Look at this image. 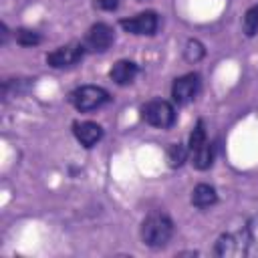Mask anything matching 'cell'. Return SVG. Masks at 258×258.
I'll use <instances>...</instances> for the list:
<instances>
[{"label": "cell", "instance_id": "6da1fadb", "mask_svg": "<svg viewBox=\"0 0 258 258\" xmlns=\"http://www.w3.org/2000/svg\"><path fill=\"white\" fill-rule=\"evenodd\" d=\"M141 240L145 246L159 250L167 246V242L173 236V222L165 212H149L145 220L141 222Z\"/></svg>", "mask_w": 258, "mask_h": 258}, {"label": "cell", "instance_id": "7a4b0ae2", "mask_svg": "<svg viewBox=\"0 0 258 258\" xmlns=\"http://www.w3.org/2000/svg\"><path fill=\"white\" fill-rule=\"evenodd\" d=\"M69 101H71V105L77 111L89 113V111L101 109L103 105L111 103V95L103 87H97V85H81L75 91H71Z\"/></svg>", "mask_w": 258, "mask_h": 258}, {"label": "cell", "instance_id": "3957f363", "mask_svg": "<svg viewBox=\"0 0 258 258\" xmlns=\"http://www.w3.org/2000/svg\"><path fill=\"white\" fill-rule=\"evenodd\" d=\"M141 119L151 127L169 129V127H173L177 115H175L173 103H169L165 99H151L141 107Z\"/></svg>", "mask_w": 258, "mask_h": 258}, {"label": "cell", "instance_id": "277c9868", "mask_svg": "<svg viewBox=\"0 0 258 258\" xmlns=\"http://www.w3.org/2000/svg\"><path fill=\"white\" fill-rule=\"evenodd\" d=\"M85 52H87L85 42L73 40V42H67V44L56 46L54 50H50L46 54V64L52 67V69H71V67H75L77 62L83 60Z\"/></svg>", "mask_w": 258, "mask_h": 258}, {"label": "cell", "instance_id": "5b68a950", "mask_svg": "<svg viewBox=\"0 0 258 258\" xmlns=\"http://www.w3.org/2000/svg\"><path fill=\"white\" fill-rule=\"evenodd\" d=\"M119 26L125 32H131L137 36H153L157 32V26H159V16L153 10H145V12H139L135 16L121 18Z\"/></svg>", "mask_w": 258, "mask_h": 258}, {"label": "cell", "instance_id": "8992f818", "mask_svg": "<svg viewBox=\"0 0 258 258\" xmlns=\"http://www.w3.org/2000/svg\"><path fill=\"white\" fill-rule=\"evenodd\" d=\"M202 87V79L198 73H185L181 77H177L171 85V101L175 105H187L191 103Z\"/></svg>", "mask_w": 258, "mask_h": 258}, {"label": "cell", "instance_id": "52a82bcc", "mask_svg": "<svg viewBox=\"0 0 258 258\" xmlns=\"http://www.w3.org/2000/svg\"><path fill=\"white\" fill-rule=\"evenodd\" d=\"M115 42V30L107 22H97L87 30L85 46L91 52H105Z\"/></svg>", "mask_w": 258, "mask_h": 258}, {"label": "cell", "instance_id": "ba28073f", "mask_svg": "<svg viewBox=\"0 0 258 258\" xmlns=\"http://www.w3.org/2000/svg\"><path fill=\"white\" fill-rule=\"evenodd\" d=\"M73 135L83 147L91 149L93 145H97L103 139V127L95 121H75L73 123Z\"/></svg>", "mask_w": 258, "mask_h": 258}, {"label": "cell", "instance_id": "9c48e42d", "mask_svg": "<svg viewBox=\"0 0 258 258\" xmlns=\"http://www.w3.org/2000/svg\"><path fill=\"white\" fill-rule=\"evenodd\" d=\"M216 256H246L244 254V240L240 232H226L214 244Z\"/></svg>", "mask_w": 258, "mask_h": 258}, {"label": "cell", "instance_id": "30bf717a", "mask_svg": "<svg viewBox=\"0 0 258 258\" xmlns=\"http://www.w3.org/2000/svg\"><path fill=\"white\" fill-rule=\"evenodd\" d=\"M137 73H139L137 62L127 60V58H121V60H117V62L111 67L109 77H111V81H113L115 85L125 87V85H131V83H133V79L137 77Z\"/></svg>", "mask_w": 258, "mask_h": 258}, {"label": "cell", "instance_id": "8fae6325", "mask_svg": "<svg viewBox=\"0 0 258 258\" xmlns=\"http://www.w3.org/2000/svg\"><path fill=\"white\" fill-rule=\"evenodd\" d=\"M218 202V191L214 185L210 183H198L191 189V206H196L198 210H206L210 206H214Z\"/></svg>", "mask_w": 258, "mask_h": 258}, {"label": "cell", "instance_id": "7c38bea8", "mask_svg": "<svg viewBox=\"0 0 258 258\" xmlns=\"http://www.w3.org/2000/svg\"><path fill=\"white\" fill-rule=\"evenodd\" d=\"M189 155H191V163H194V167L204 171V169H210V167L214 165L216 147H214V143L206 141L202 147H198V149H196V151H191Z\"/></svg>", "mask_w": 258, "mask_h": 258}, {"label": "cell", "instance_id": "4fadbf2b", "mask_svg": "<svg viewBox=\"0 0 258 258\" xmlns=\"http://www.w3.org/2000/svg\"><path fill=\"white\" fill-rule=\"evenodd\" d=\"M242 240H244V254H258V218L250 220L242 230Z\"/></svg>", "mask_w": 258, "mask_h": 258}, {"label": "cell", "instance_id": "5bb4252c", "mask_svg": "<svg viewBox=\"0 0 258 258\" xmlns=\"http://www.w3.org/2000/svg\"><path fill=\"white\" fill-rule=\"evenodd\" d=\"M187 155H189V149H187L183 143H171V145L167 147V151H165V159H167V165H169L171 169L181 167V165L185 163Z\"/></svg>", "mask_w": 258, "mask_h": 258}, {"label": "cell", "instance_id": "9a60e30c", "mask_svg": "<svg viewBox=\"0 0 258 258\" xmlns=\"http://www.w3.org/2000/svg\"><path fill=\"white\" fill-rule=\"evenodd\" d=\"M14 38L20 46H36L42 42V36L40 32L32 30V28H16L14 30Z\"/></svg>", "mask_w": 258, "mask_h": 258}, {"label": "cell", "instance_id": "2e32d148", "mask_svg": "<svg viewBox=\"0 0 258 258\" xmlns=\"http://www.w3.org/2000/svg\"><path fill=\"white\" fill-rule=\"evenodd\" d=\"M206 141H208V133H206V123H204L202 119H198V123L194 125L191 133H189V143H187V149H189V153H191V151H196L198 147H202V145H204Z\"/></svg>", "mask_w": 258, "mask_h": 258}, {"label": "cell", "instance_id": "e0dca14e", "mask_svg": "<svg viewBox=\"0 0 258 258\" xmlns=\"http://www.w3.org/2000/svg\"><path fill=\"white\" fill-rule=\"evenodd\" d=\"M242 28H244V34H246L248 38H252V36L258 32V4L250 6V8L244 12Z\"/></svg>", "mask_w": 258, "mask_h": 258}, {"label": "cell", "instance_id": "ac0fdd59", "mask_svg": "<svg viewBox=\"0 0 258 258\" xmlns=\"http://www.w3.org/2000/svg\"><path fill=\"white\" fill-rule=\"evenodd\" d=\"M204 54H206V48H204V44H202L200 40L189 38V40L185 42L183 56H185V60H187V62H198V60H202V58H204Z\"/></svg>", "mask_w": 258, "mask_h": 258}, {"label": "cell", "instance_id": "d6986e66", "mask_svg": "<svg viewBox=\"0 0 258 258\" xmlns=\"http://www.w3.org/2000/svg\"><path fill=\"white\" fill-rule=\"evenodd\" d=\"M28 81H30V79H16V89H18V93L28 89V85H30ZM10 87H12V79H6V81H4V99H8Z\"/></svg>", "mask_w": 258, "mask_h": 258}, {"label": "cell", "instance_id": "ffe728a7", "mask_svg": "<svg viewBox=\"0 0 258 258\" xmlns=\"http://www.w3.org/2000/svg\"><path fill=\"white\" fill-rule=\"evenodd\" d=\"M119 4H121V0H95V6H97L99 10H105V12L117 10Z\"/></svg>", "mask_w": 258, "mask_h": 258}, {"label": "cell", "instance_id": "44dd1931", "mask_svg": "<svg viewBox=\"0 0 258 258\" xmlns=\"http://www.w3.org/2000/svg\"><path fill=\"white\" fill-rule=\"evenodd\" d=\"M8 34H10V32H8V26L2 22V44H6V40H8Z\"/></svg>", "mask_w": 258, "mask_h": 258}]
</instances>
